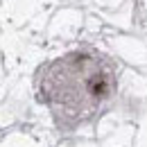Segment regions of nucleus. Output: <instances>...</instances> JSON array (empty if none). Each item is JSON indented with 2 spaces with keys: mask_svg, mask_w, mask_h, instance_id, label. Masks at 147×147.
I'll use <instances>...</instances> for the list:
<instances>
[{
  "mask_svg": "<svg viewBox=\"0 0 147 147\" xmlns=\"http://www.w3.org/2000/svg\"><path fill=\"white\" fill-rule=\"evenodd\" d=\"M88 91H91L93 95H104V93L109 91V82H107V77H102V75L91 77V82H88Z\"/></svg>",
  "mask_w": 147,
  "mask_h": 147,
  "instance_id": "1",
  "label": "nucleus"
}]
</instances>
